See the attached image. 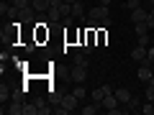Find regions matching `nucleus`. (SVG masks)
Here are the masks:
<instances>
[{
  "instance_id": "obj_15",
  "label": "nucleus",
  "mask_w": 154,
  "mask_h": 115,
  "mask_svg": "<svg viewBox=\"0 0 154 115\" xmlns=\"http://www.w3.org/2000/svg\"><path fill=\"white\" fill-rule=\"evenodd\" d=\"M0 100H3V105L13 100V90H11V84H5V82H3V87H0Z\"/></svg>"
},
{
  "instance_id": "obj_14",
  "label": "nucleus",
  "mask_w": 154,
  "mask_h": 115,
  "mask_svg": "<svg viewBox=\"0 0 154 115\" xmlns=\"http://www.w3.org/2000/svg\"><path fill=\"white\" fill-rule=\"evenodd\" d=\"M100 108H103V105H100V102H95V100H93V102H88L85 108H80V113H82V115H95V113H98Z\"/></svg>"
},
{
  "instance_id": "obj_1",
  "label": "nucleus",
  "mask_w": 154,
  "mask_h": 115,
  "mask_svg": "<svg viewBox=\"0 0 154 115\" xmlns=\"http://www.w3.org/2000/svg\"><path fill=\"white\" fill-rule=\"evenodd\" d=\"M77 105H80V100L75 97V95H64L62 97V102H59V108H54V113H59V115H67V113H72V110H77Z\"/></svg>"
},
{
  "instance_id": "obj_2",
  "label": "nucleus",
  "mask_w": 154,
  "mask_h": 115,
  "mask_svg": "<svg viewBox=\"0 0 154 115\" xmlns=\"http://www.w3.org/2000/svg\"><path fill=\"white\" fill-rule=\"evenodd\" d=\"M88 18H93V21H100V23H103L105 18H110L108 5H93V8L88 10Z\"/></svg>"
},
{
  "instance_id": "obj_12",
  "label": "nucleus",
  "mask_w": 154,
  "mask_h": 115,
  "mask_svg": "<svg viewBox=\"0 0 154 115\" xmlns=\"http://www.w3.org/2000/svg\"><path fill=\"white\" fill-rule=\"evenodd\" d=\"M44 16H46V23H59L62 18H64V16H62V10H59V8H49V10H46Z\"/></svg>"
},
{
  "instance_id": "obj_4",
  "label": "nucleus",
  "mask_w": 154,
  "mask_h": 115,
  "mask_svg": "<svg viewBox=\"0 0 154 115\" xmlns=\"http://www.w3.org/2000/svg\"><path fill=\"white\" fill-rule=\"evenodd\" d=\"M136 77H139V79H141V82H149V79H152V77H154V69H152V64H149L146 59L141 61V66H139Z\"/></svg>"
},
{
  "instance_id": "obj_31",
  "label": "nucleus",
  "mask_w": 154,
  "mask_h": 115,
  "mask_svg": "<svg viewBox=\"0 0 154 115\" xmlns=\"http://www.w3.org/2000/svg\"><path fill=\"white\" fill-rule=\"evenodd\" d=\"M62 3H64V0H49V8H59Z\"/></svg>"
},
{
  "instance_id": "obj_28",
  "label": "nucleus",
  "mask_w": 154,
  "mask_h": 115,
  "mask_svg": "<svg viewBox=\"0 0 154 115\" xmlns=\"http://www.w3.org/2000/svg\"><path fill=\"white\" fill-rule=\"evenodd\" d=\"M146 61H149V64H154V46H149V49H146Z\"/></svg>"
},
{
  "instance_id": "obj_35",
  "label": "nucleus",
  "mask_w": 154,
  "mask_h": 115,
  "mask_svg": "<svg viewBox=\"0 0 154 115\" xmlns=\"http://www.w3.org/2000/svg\"><path fill=\"white\" fill-rule=\"evenodd\" d=\"M110 3H116V0H110Z\"/></svg>"
},
{
  "instance_id": "obj_22",
  "label": "nucleus",
  "mask_w": 154,
  "mask_h": 115,
  "mask_svg": "<svg viewBox=\"0 0 154 115\" xmlns=\"http://www.w3.org/2000/svg\"><path fill=\"white\" fill-rule=\"evenodd\" d=\"M72 95H75L77 100H85V97H88V90H85V87H75V90H72Z\"/></svg>"
},
{
  "instance_id": "obj_33",
  "label": "nucleus",
  "mask_w": 154,
  "mask_h": 115,
  "mask_svg": "<svg viewBox=\"0 0 154 115\" xmlns=\"http://www.w3.org/2000/svg\"><path fill=\"white\" fill-rule=\"evenodd\" d=\"M3 3H11V5H13V0H3Z\"/></svg>"
},
{
  "instance_id": "obj_37",
  "label": "nucleus",
  "mask_w": 154,
  "mask_h": 115,
  "mask_svg": "<svg viewBox=\"0 0 154 115\" xmlns=\"http://www.w3.org/2000/svg\"><path fill=\"white\" fill-rule=\"evenodd\" d=\"M152 102H154V100H152Z\"/></svg>"
},
{
  "instance_id": "obj_18",
  "label": "nucleus",
  "mask_w": 154,
  "mask_h": 115,
  "mask_svg": "<svg viewBox=\"0 0 154 115\" xmlns=\"http://www.w3.org/2000/svg\"><path fill=\"white\" fill-rule=\"evenodd\" d=\"M72 61H75V64H80V66H88V56H85V51L75 54V56H72Z\"/></svg>"
},
{
  "instance_id": "obj_27",
  "label": "nucleus",
  "mask_w": 154,
  "mask_h": 115,
  "mask_svg": "<svg viewBox=\"0 0 154 115\" xmlns=\"http://www.w3.org/2000/svg\"><path fill=\"white\" fill-rule=\"evenodd\" d=\"M23 90L26 87H16L13 90V100H23Z\"/></svg>"
},
{
  "instance_id": "obj_17",
  "label": "nucleus",
  "mask_w": 154,
  "mask_h": 115,
  "mask_svg": "<svg viewBox=\"0 0 154 115\" xmlns=\"http://www.w3.org/2000/svg\"><path fill=\"white\" fill-rule=\"evenodd\" d=\"M136 110H141V102H139L136 97H131L126 102V108H123V113H136Z\"/></svg>"
},
{
  "instance_id": "obj_36",
  "label": "nucleus",
  "mask_w": 154,
  "mask_h": 115,
  "mask_svg": "<svg viewBox=\"0 0 154 115\" xmlns=\"http://www.w3.org/2000/svg\"><path fill=\"white\" fill-rule=\"evenodd\" d=\"M152 69H154V64H152Z\"/></svg>"
},
{
  "instance_id": "obj_11",
  "label": "nucleus",
  "mask_w": 154,
  "mask_h": 115,
  "mask_svg": "<svg viewBox=\"0 0 154 115\" xmlns=\"http://www.w3.org/2000/svg\"><path fill=\"white\" fill-rule=\"evenodd\" d=\"M108 92H113V87H108V84H103V87H95V90H93V100H95V102H103V97H105Z\"/></svg>"
},
{
  "instance_id": "obj_29",
  "label": "nucleus",
  "mask_w": 154,
  "mask_h": 115,
  "mask_svg": "<svg viewBox=\"0 0 154 115\" xmlns=\"http://www.w3.org/2000/svg\"><path fill=\"white\" fill-rule=\"evenodd\" d=\"M49 102H51V105H59V102H62V95H57V92H54V95L49 97Z\"/></svg>"
},
{
  "instance_id": "obj_9",
  "label": "nucleus",
  "mask_w": 154,
  "mask_h": 115,
  "mask_svg": "<svg viewBox=\"0 0 154 115\" xmlns=\"http://www.w3.org/2000/svg\"><path fill=\"white\" fill-rule=\"evenodd\" d=\"M33 102H36V115H49V113H54V110L49 108L51 102H46V100L38 97V100H33Z\"/></svg>"
},
{
  "instance_id": "obj_3",
  "label": "nucleus",
  "mask_w": 154,
  "mask_h": 115,
  "mask_svg": "<svg viewBox=\"0 0 154 115\" xmlns=\"http://www.w3.org/2000/svg\"><path fill=\"white\" fill-rule=\"evenodd\" d=\"M85 77H88V66H80V64H75V66H72L69 79H72L75 84H82V82H85Z\"/></svg>"
},
{
  "instance_id": "obj_23",
  "label": "nucleus",
  "mask_w": 154,
  "mask_h": 115,
  "mask_svg": "<svg viewBox=\"0 0 154 115\" xmlns=\"http://www.w3.org/2000/svg\"><path fill=\"white\" fill-rule=\"evenodd\" d=\"M23 115H36V102H26L23 105Z\"/></svg>"
},
{
  "instance_id": "obj_7",
  "label": "nucleus",
  "mask_w": 154,
  "mask_h": 115,
  "mask_svg": "<svg viewBox=\"0 0 154 115\" xmlns=\"http://www.w3.org/2000/svg\"><path fill=\"white\" fill-rule=\"evenodd\" d=\"M146 18H149L146 8H136V10H131V23H144Z\"/></svg>"
},
{
  "instance_id": "obj_34",
  "label": "nucleus",
  "mask_w": 154,
  "mask_h": 115,
  "mask_svg": "<svg viewBox=\"0 0 154 115\" xmlns=\"http://www.w3.org/2000/svg\"><path fill=\"white\" fill-rule=\"evenodd\" d=\"M64 3H75V0H64Z\"/></svg>"
},
{
  "instance_id": "obj_6",
  "label": "nucleus",
  "mask_w": 154,
  "mask_h": 115,
  "mask_svg": "<svg viewBox=\"0 0 154 115\" xmlns=\"http://www.w3.org/2000/svg\"><path fill=\"white\" fill-rule=\"evenodd\" d=\"M100 105H103V108H105V110L110 113V110H116V108H118L121 102H118V97H116V92H108V95L103 97V102H100Z\"/></svg>"
},
{
  "instance_id": "obj_24",
  "label": "nucleus",
  "mask_w": 154,
  "mask_h": 115,
  "mask_svg": "<svg viewBox=\"0 0 154 115\" xmlns=\"http://www.w3.org/2000/svg\"><path fill=\"white\" fill-rule=\"evenodd\" d=\"M13 5L21 8V10H26V8H33V5H31V0H13Z\"/></svg>"
},
{
  "instance_id": "obj_5",
  "label": "nucleus",
  "mask_w": 154,
  "mask_h": 115,
  "mask_svg": "<svg viewBox=\"0 0 154 115\" xmlns=\"http://www.w3.org/2000/svg\"><path fill=\"white\" fill-rule=\"evenodd\" d=\"M3 113H8V115H23V102H21V100H11V102L3 108Z\"/></svg>"
},
{
  "instance_id": "obj_13",
  "label": "nucleus",
  "mask_w": 154,
  "mask_h": 115,
  "mask_svg": "<svg viewBox=\"0 0 154 115\" xmlns=\"http://www.w3.org/2000/svg\"><path fill=\"white\" fill-rule=\"evenodd\" d=\"M82 16H85V3L82 0H75L72 3V18L77 21V18H82Z\"/></svg>"
},
{
  "instance_id": "obj_19",
  "label": "nucleus",
  "mask_w": 154,
  "mask_h": 115,
  "mask_svg": "<svg viewBox=\"0 0 154 115\" xmlns=\"http://www.w3.org/2000/svg\"><path fill=\"white\" fill-rule=\"evenodd\" d=\"M134 26H136V36H141V33H149V31H152L146 21H144V23H134Z\"/></svg>"
},
{
  "instance_id": "obj_20",
  "label": "nucleus",
  "mask_w": 154,
  "mask_h": 115,
  "mask_svg": "<svg viewBox=\"0 0 154 115\" xmlns=\"http://www.w3.org/2000/svg\"><path fill=\"white\" fill-rule=\"evenodd\" d=\"M141 113L144 115H154V102H152V100H146V102L141 105Z\"/></svg>"
},
{
  "instance_id": "obj_30",
  "label": "nucleus",
  "mask_w": 154,
  "mask_h": 115,
  "mask_svg": "<svg viewBox=\"0 0 154 115\" xmlns=\"http://www.w3.org/2000/svg\"><path fill=\"white\" fill-rule=\"evenodd\" d=\"M146 100H154V84H149V87H146Z\"/></svg>"
},
{
  "instance_id": "obj_26",
  "label": "nucleus",
  "mask_w": 154,
  "mask_h": 115,
  "mask_svg": "<svg viewBox=\"0 0 154 115\" xmlns=\"http://www.w3.org/2000/svg\"><path fill=\"white\" fill-rule=\"evenodd\" d=\"M136 44H139V46H146V49H149V33H141Z\"/></svg>"
},
{
  "instance_id": "obj_21",
  "label": "nucleus",
  "mask_w": 154,
  "mask_h": 115,
  "mask_svg": "<svg viewBox=\"0 0 154 115\" xmlns=\"http://www.w3.org/2000/svg\"><path fill=\"white\" fill-rule=\"evenodd\" d=\"M123 8H126V10H136V8H141V0H126Z\"/></svg>"
},
{
  "instance_id": "obj_10",
  "label": "nucleus",
  "mask_w": 154,
  "mask_h": 115,
  "mask_svg": "<svg viewBox=\"0 0 154 115\" xmlns=\"http://www.w3.org/2000/svg\"><path fill=\"white\" fill-rule=\"evenodd\" d=\"M131 59L141 64V61L146 59V46H139V44H136V46H134V49H131Z\"/></svg>"
},
{
  "instance_id": "obj_25",
  "label": "nucleus",
  "mask_w": 154,
  "mask_h": 115,
  "mask_svg": "<svg viewBox=\"0 0 154 115\" xmlns=\"http://www.w3.org/2000/svg\"><path fill=\"white\" fill-rule=\"evenodd\" d=\"M59 10H62V16H72V3H62V5H59Z\"/></svg>"
},
{
  "instance_id": "obj_16",
  "label": "nucleus",
  "mask_w": 154,
  "mask_h": 115,
  "mask_svg": "<svg viewBox=\"0 0 154 115\" xmlns=\"http://www.w3.org/2000/svg\"><path fill=\"white\" fill-rule=\"evenodd\" d=\"M31 5L36 13H46L49 10V0H31Z\"/></svg>"
},
{
  "instance_id": "obj_8",
  "label": "nucleus",
  "mask_w": 154,
  "mask_h": 115,
  "mask_svg": "<svg viewBox=\"0 0 154 115\" xmlns=\"http://www.w3.org/2000/svg\"><path fill=\"white\" fill-rule=\"evenodd\" d=\"M113 92H116V97H118V102H121V105H126L128 100L134 97V95H131V90H126V87H116Z\"/></svg>"
},
{
  "instance_id": "obj_32",
  "label": "nucleus",
  "mask_w": 154,
  "mask_h": 115,
  "mask_svg": "<svg viewBox=\"0 0 154 115\" xmlns=\"http://www.w3.org/2000/svg\"><path fill=\"white\" fill-rule=\"evenodd\" d=\"M149 13H152V16H154V5H152V8H149Z\"/></svg>"
}]
</instances>
